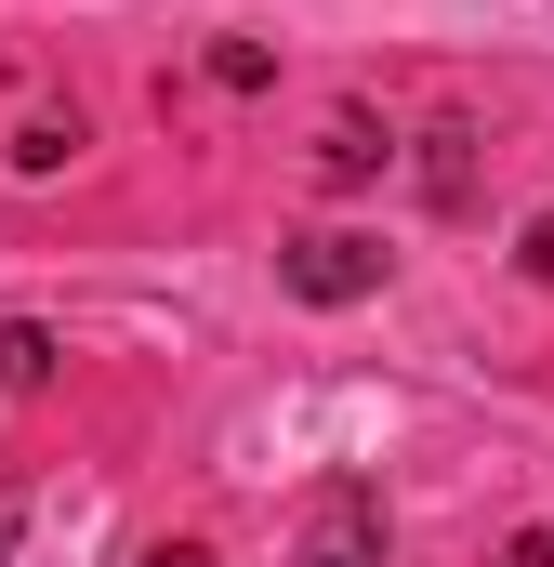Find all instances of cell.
<instances>
[{
  "label": "cell",
  "mask_w": 554,
  "mask_h": 567,
  "mask_svg": "<svg viewBox=\"0 0 554 567\" xmlns=\"http://www.w3.org/2000/svg\"><path fill=\"white\" fill-rule=\"evenodd\" d=\"M212 80H225V93H265L277 53H265V40H212Z\"/></svg>",
  "instance_id": "6"
},
{
  "label": "cell",
  "mask_w": 554,
  "mask_h": 567,
  "mask_svg": "<svg viewBox=\"0 0 554 567\" xmlns=\"http://www.w3.org/2000/svg\"><path fill=\"white\" fill-rule=\"evenodd\" d=\"M277 290H290V303H370V290H383V238H357V225H304V238L277 251Z\"/></svg>",
  "instance_id": "1"
},
{
  "label": "cell",
  "mask_w": 554,
  "mask_h": 567,
  "mask_svg": "<svg viewBox=\"0 0 554 567\" xmlns=\"http://www.w3.org/2000/svg\"><path fill=\"white\" fill-rule=\"evenodd\" d=\"M290 567H383V488H370V475H330V488L304 502Z\"/></svg>",
  "instance_id": "2"
},
{
  "label": "cell",
  "mask_w": 554,
  "mask_h": 567,
  "mask_svg": "<svg viewBox=\"0 0 554 567\" xmlns=\"http://www.w3.org/2000/svg\"><path fill=\"white\" fill-rule=\"evenodd\" d=\"M66 158H80V106H40L13 133V172H66Z\"/></svg>",
  "instance_id": "5"
},
{
  "label": "cell",
  "mask_w": 554,
  "mask_h": 567,
  "mask_svg": "<svg viewBox=\"0 0 554 567\" xmlns=\"http://www.w3.org/2000/svg\"><path fill=\"white\" fill-rule=\"evenodd\" d=\"M502 567H554V528H515V542H502Z\"/></svg>",
  "instance_id": "8"
},
{
  "label": "cell",
  "mask_w": 554,
  "mask_h": 567,
  "mask_svg": "<svg viewBox=\"0 0 554 567\" xmlns=\"http://www.w3.org/2000/svg\"><path fill=\"white\" fill-rule=\"evenodd\" d=\"M383 158H397V145H383V120H370V106H343V120L317 133V185H370Z\"/></svg>",
  "instance_id": "3"
},
{
  "label": "cell",
  "mask_w": 554,
  "mask_h": 567,
  "mask_svg": "<svg viewBox=\"0 0 554 567\" xmlns=\"http://www.w3.org/2000/svg\"><path fill=\"white\" fill-rule=\"evenodd\" d=\"M53 383V330L40 317H0V396H40Z\"/></svg>",
  "instance_id": "4"
},
{
  "label": "cell",
  "mask_w": 554,
  "mask_h": 567,
  "mask_svg": "<svg viewBox=\"0 0 554 567\" xmlns=\"http://www.w3.org/2000/svg\"><path fill=\"white\" fill-rule=\"evenodd\" d=\"M0 555H13V502H0Z\"/></svg>",
  "instance_id": "10"
},
{
  "label": "cell",
  "mask_w": 554,
  "mask_h": 567,
  "mask_svg": "<svg viewBox=\"0 0 554 567\" xmlns=\"http://www.w3.org/2000/svg\"><path fill=\"white\" fill-rule=\"evenodd\" d=\"M145 567H212V555H198V542H145Z\"/></svg>",
  "instance_id": "9"
},
{
  "label": "cell",
  "mask_w": 554,
  "mask_h": 567,
  "mask_svg": "<svg viewBox=\"0 0 554 567\" xmlns=\"http://www.w3.org/2000/svg\"><path fill=\"white\" fill-rule=\"evenodd\" d=\"M515 265H529V278H554V198L529 212V238H515Z\"/></svg>",
  "instance_id": "7"
}]
</instances>
